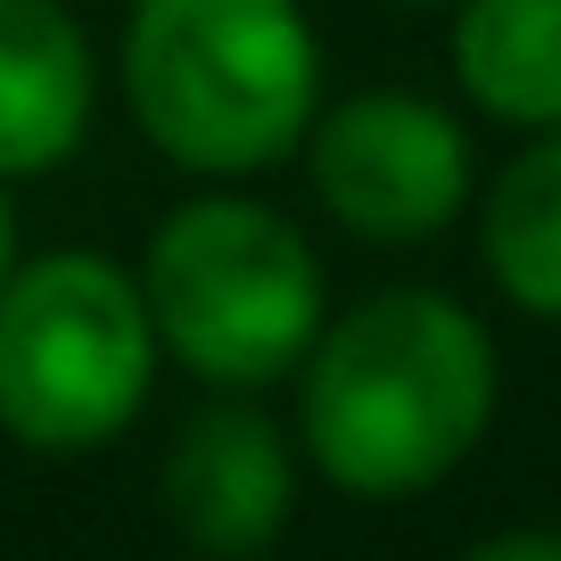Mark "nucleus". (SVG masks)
I'll return each instance as SVG.
<instances>
[{"mask_svg":"<svg viewBox=\"0 0 561 561\" xmlns=\"http://www.w3.org/2000/svg\"><path fill=\"white\" fill-rule=\"evenodd\" d=\"M495 421V339L446 289H380L322 322L298 364V438L339 495L438 488Z\"/></svg>","mask_w":561,"mask_h":561,"instance_id":"nucleus-1","label":"nucleus"},{"mask_svg":"<svg viewBox=\"0 0 561 561\" xmlns=\"http://www.w3.org/2000/svg\"><path fill=\"white\" fill-rule=\"evenodd\" d=\"M124 100L182 174H264L322 107V50L298 0H133Z\"/></svg>","mask_w":561,"mask_h":561,"instance_id":"nucleus-2","label":"nucleus"},{"mask_svg":"<svg viewBox=\"0 0 561 561\" xmlns=\"http://www.w3.org/2000/svg\"><path fill=\"white\" fill-rule=\"evenodd\" d=\"M158 347L215 388H264L298 371L322 314V264L280 207L240 191L182 198L140 256Z\"/></svg>","mask_w":561,"mask_h":561,"instance_id":"nucleus-3","label":"nucleus"},{"mask_svg":"<svg viewBox=\"0 0 561 561\" xmlns=\"http://www.w3.org/2000/svg\"><path fill=\"white\" fill-rule=\"evenodd\" d=\"M158 322L140 273L91 248L9 264L0 280V430L34 455H91L149 404Z\"/></svg>","mask_w":561,"mask_h":561,"instance_id":"nucleus-4","label":"nucleus"},{"mask_svg":"<svg viewBox=\"0 0 561 561\" xmlns=\"http://www.w3.org/2000/svg\"><path fill=\"white\" fill-rule=\"evenodd\" d=\"M314 198L339 231L371 248H413L446 231L471 198V140L421 91H355L306 133Z\"/></svg>","mask_w":561,"mask_h":561,"instance_id":"nucleus-5","label":"nucleus"},{"mask_svg":"<svg viewBox=\"0 0 561 561\" xmlns=\"http://www.w3.org/2000/svg\"><path fill=\"white\" fill-rule=\"evenodd\" d=\"M165 520L207 561H248L289 528L298 455L264 413H198L165 455Z\"/></svg>","mask_w":561,"mask_h":561,"instance_id":"nucleus-6","label":"nucleus"},{"mask_svg":"<svg viewBox=\"0 0 561 561\" xmlns=\"http://www.w3.org/2000/svg\"><path fill=\"white\" fill-rule=\"evenodd\" d=\"M100 107V58L67 0H0V182L67 165Z\"/></svg>","mask_w":561,"mask_h":561,"instance_id":"nucleus-7","label":"nucleus"},{"mask_svg":"<svg viewBox=\"0 0 561 561\" xmlns=\"http://www.w3.org/2000/svg\"><path fill=\"white\" fill-rule=\"evenodd\" d=\"M455 83L495 124L553 133L561 124V0H462Z\"/></svg>","mask_w":561,"mask_h":561,"instance_id":"nucleus-8","label":"nucleus"},{"mask_svg":"<svg viewBox=\"0 0 561 561\" xmlns=\"http://www.w3.org/2000/svg\"><path fill=\"white\" fill-rule=\"evenodd\" d=\"M479 248H488L495 289L520 314L561 322V124L495 174L488 207H479Z\"/></svg>","mask_w":561,"mask_h":561,"instance_id":"nucleus-9","label":"nucleus"},{"mask_svg":"<svg viewBox=\"0 0 561 561\" xmlns=\"http://www.w3.org/2000/svg\"><path fill=\"white\" fill-rule=\"evenodd\" d=\"M462 561H561V528H504V537L471 545Z\"/></svg>","mask_w":561,"mask_h":561,"instance_id":"nucleus-10","label":"nucleus"},{"mask_svg":"<svg viewBox=\"0 0 561 561\" xmlns=\"http://www.w3.org/2000/svg\"><path fill=\"white\" fill-rule=\"evenodd\" d=\"M9 256H18V224H9V198H0V280H9Z\"/></svg>","mask_w":561,"mask_h":561,"instance_id":"nucleus-11","label":"nucleus"},{"mask_svg":"<svg viewBox=\"0 0 561 561\" xmlns=\"http://www.w3.org/2000/svg\"><path fill=\"white\" fill-rule=\"evenodd\" d=\"M404 9H446V0H404Z\"/></svg>","mask_w":561,"mask_h":561,"instance_id":"nucleus-12","label":"nucleus"}]
</instances>
